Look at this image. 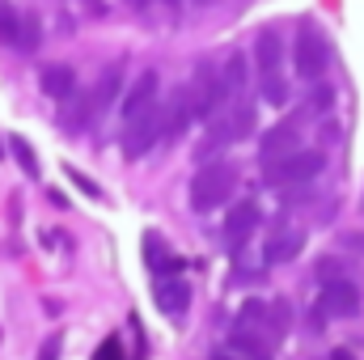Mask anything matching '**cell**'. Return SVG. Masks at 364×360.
Masks as SVG:
<instances>
[{"label":"cell","mask_w":364,"mask_h":360,"mask_svg":"<svg viewBox=\"0 0 364 360\" xmlns=\"http://www.w3.org/2000/svg\"><path fill=\"white\" fill-rule=\"evenodd\" d=\"M68 179L77 182V186H81V191H85V195H102V191H97V182H90V179H85V174H77V170H73V166H68Z\"/></svg>","instance_id":"obj_26"},{"label":"cell","mask_w":364,"mask_h":360,"mask_svg":"<svg viewBox=\"0 0 364 360\" xmlns=\"http://www.w3.org/2000/svg\"><path fill=\"white\" fill-rule=\"evenodd\" d=\"M38 85H43V93H47V97H55V102H68V97L77 93V73H73L68 64H51V68H43Z\"/></svg>","instance_id":"obj_18"},{"label":"cell","mask_w":364,"mask_h":360,"mask_svg":"<svg viewBox=\"0 0 364 360\" xmlns=\"http://www.w3.org/2000/svg\"><path fill=\"white\" fill-rule=\"evenodd\" d=\"M93 360H123V352H119V339L110 335V339H106V344H102V348L93 352Z\"/></svg>","instance_id":"obj_24"},{"label":"cell","mask_w":364,"mask_h":360,"mask_svg":"<svg viewBox=\"0 0 364 360\" xmlns=\"http://www.w3.org/2000/svg\"><path fill=\"white\" fill-rule=\"evenodd\" d=\"M301 149V119H284V123H275L263 132V140H259V162L267 166V162H279V157H288V153H296Z\"/></svg>","instance_id":"obj_8"},{"label":"cell","mask_w":364,"mask_h":360,"mask_svg":"<svg viewBox=\"0 0 364 360\" xmlns=\"http://www.w3.org/2000/svg\"><path fill=\"white\" fill-rule=\"evenodd\" d=\"M9 153L17 157V166H21V170H26L30 179H38V157H34V149H30V144H26L21 136H13V140H9Z\"/></svg>","instance_id":"obj_20"},{"label":"cell","mask_w":364,"mask_h":360,"mask_svg":"<svg viewBox=\"0 0 364 360\" xmlns=\"http://www.w3.org/2000/svg\"><path fill=\"white\" fill-rule=\"evenodd\" d=\"M237 322L250 327V331H259L263 339H275L288 327V305H279V301H246L242 314H237Z\"/></svg>","instance_id":"obj_6"},{"label":"cell","mask_w":364,"mask_h":360,"mask_svg":"<svg viewBox=\"0 0 364 360\" xmlns=\"http://www.w3.org/2000/svg\"><path fill=\"white\" fill-rule=\"evenodd\" d=\"M220 90H225L229 102L246 93V60H242V55H229V60L220 64Z\"/></svg>","instance_id":"obj_19"},{"label":"cell","mask_w":364,"mask_h":360,"mask_svg":"<svg viewBox=\"0 0 364 360\" xmlns=\"http://www.w3.org/2000/svg\"><path fill=\"white\" fill-rule=\"evenodd\" d=\"M186 305H191V284L178 280V275H161L157 280V309L166 318H182Z\"/></svg>","instance_id":"obj_13"},{"label":"cell","mask_w":364,"mask_h":360,"mask_svg":"<svg viewBox=\"0 0 364 360\" xmlns=\"http://www.w3.org/2000/svg\"><path fill=\"white\" fill-rule=\"evenodd\" d=\"M237 166L233 162H208V166H199V174L191 179V208L195 212H212V208H220V203H229L233 199V191H237Z\"/></svg>","instance_id":"obj_1"},{"label":"cell","mask_w":364,"mask_h":360,"mask_svg":"<svg viewBox=\"0 0 364 360\" xmlns=\"http://www.w3.org/2000/svg\"><path fill=\"white\" fill-rule=\"evenodd\" d=\"M255 64H259V77L284 73V38H279V30H263L255 38Z\"/></svg>","instance_id":"obj_16"},{"label":"cell","mask_w":364,"mask_h":360,"mask_svg":"<svg viewBox=\"0 0 364 360\" xmlns=\"http://www.w3.org/2000/svg\"><path fill=\"white\" fill-rule=\"evenodd\" d=\"M259 90H263V97H267L272 106H284V102H288V81H284V73H275V77H259Z\"/></svg>","instance_id":"obj_21"},{"label":"cell","mask_w":364,"mask_h":360,"mask_svg":"<svg viewBox=\"0 0 364 360\" xmlns=\"http://www.w3.org/2000/svg\"><path fill=\"white\" fill-rule=\"evenodd\" d=\"M255 123H259L255 106H250V102H242V97H233V102H225V106H220V115H212V132H208V144H203V149L237 144V140H246V136L255 132Z\"/></svg>","instance_id":"obj_2"},{"label":"cell","mask_w":364,"mask_h":360,"mask_svg":"<svg viewBox=\"0 0 364 360\" xmlns=\"http://www.w3.org/2000/svg\"><path fill=\"white\" fill-rule=\"evenodd\" d=\"M161 123H166V106L157 102V106H149V110H140V115H132L127 119V127H123V157H144L157 140H161Z\"/></svg>","instance_id":"obj_4"},{"label":"cell","mask_w":364,"mask_h":360,"mask_svg":"<svg viewBox=\"0 0 364 360\" xmlns=\"http://www.w3.org/2000/svg\"><path fill=\"white\" fill-rule=\"evenodd\" d=\"M335 106V90L331 85H318V90L309 93V115H326Z\"/></svg>","instance_id":"obj_22"},{"label":"cell","mask_w":364,"mask_h":360,"mask_svg":"<svg viewBox=\"0 0 364 360\" xmlns=\"http://www.w3.org/2000/svg\"><path fill=\"white\" fill-rule=\"evenodd\" d=\"M331 360H352V352H348V348H335V352H331Z\"/></svg>","instance_id":"obj_27"},{"label":"cell","mask_w":364,"mask_h":360,"mask_svg":"<svg viewBox=\"0 0 364 360\" xmlns=\"http://www.w3.org/2000/svg\"><path fill=\"white\" fill-rule=\"evenodd\" d=\"M195 119V102H191V90L182 85L166 97V123H161V140L166 144H178V136L186 132V123Z\"/></svg>","instance_id":"obj_10"},{"label":"cell","mask_w":364,"mask_h":360,"mask_svg":"<svg viewBox=\"0 0 364 360\" xmlns=\"http://www.w3.org/2000/svg\"><path fill=\"white\" fill-rule=\"evenodd\" d=\"M0 43L4 47H38L34 21H26L13 4H0Z\"/></svg>","instance_id":"obj_12"},{"label":"cell","mask_w":364,"mask_h":360,"mask_svg":"<svg viewBox=\"0 0 364 360\" xmlns=\"http://www.w3.org/2000/svg\"><path fill=\"white\" fill-rule=\"evenodd\" d=\"M318 280H322V284L343 280V263H339V259H322V263H318Z\"/></svg>","instance_id":"obj_23"},{"label":"cell","mask_w":364,"mask_h":360,"mask_svg":"<svg viewBox=\"0 0 364 360\" xmlns=\"http://www.w3.org/2000/svg\"><path fill=\"white\" fill-rule=\"evenodd\" d=\"M199 4H208V0H199Z\"/></svg>","instance_id":"obj_29"},{"label":"cell","mask_w":364,"mask_h":360,"mask_svg":"<svg viewBox=\"0 0 364 360\" xmlns=\"http://www.w3.org/2000/svg\"><path fill=\"white\" fill-rule=\"evenodd\" d=\"M318 314H322V318H356V314H360V288L348 284V280H331V284H322Z\"/></svg>","instance_id":"obj_7"},{"label":"cell","mask_w":364,"mask_h":360,"mask_svg":"<svg viewBox=\"0 0 364 360\" xmlns=\"http://www.w3.org/2000/svg\"><path fill=\"white\" fill-rule=\"evenodd\" d=\"M212 360H242V356H237V352H216Z\"/></svg>","instance_id":"obj_28"},{"label":"cell","mask_w":364,"mask_h":360,"mask_svg":"<svg viewBox=\"0 0 364 360\" xmlns=\"http://www.w3.org/2000/svg\"><path fill=\"white\" fill-rule=\"evenodd\" d=\"M322 166H326V157H322L318 149H296V153H288V157H279V162H267V166H263V182H267V186L309 182V179L322 174Z\"/></svg>","instance_id":"obj_3"},{"label":"cell","mask_w":364,"mask_h":360,"mask_svg":"<svg viewBox=\"0 0 364 360\" xmlns=\"http://www.w3.org/2000/svg\"><path fill=\"white\" fill-rule=\"evenodd\" d=\"M292 64H296V77L301 81H322L326 77V64H331V47L322 38V30L305 26L296 34V47H292Z\"/></svg>","instance_id":"obj_5"},{"label":"cell","mask_w":364,"mask_h":360,"mask_svg":"<svg viewBox=\"0 0 364 360\" xmlns=\"http://www.w3.org/2000/svg\"><path fill=\"white\" fill-rule=\"evenodd\" d=\"M229 352H237L242 360H275L272 339H263L259 331H250V327H242V322L229 331Z\"/></svg>","instance_id":"obj_14"},{"label":"cell","mask_w":364,"mask_h":360,"mask_svg":"<svg viewBox=\"0 0 364 360\" xmlns=\"http://www.w3.org/2000/svg\"><path fill=\"white\" fill-rule=\"evenodd\" d=\"M157 102H161V77L149 68V73H140L132 81V90H123V119H132V115H140V110H149Z\"/></svg>","instance_id":"obj_11"},{"label":"cell","mask_w":364,"mask_h":360,"mask_svg":"<svg viewBox=\"0 0 364 360\" xmlns=\"http://www.w3.org/2000/svg\"><path fill=\"white\" fill-rule=\"evenodd\" d=\"M60 348H64V339H60V335H51V339L38 348V360H60Z\"/></svg>","instance_id":"obj_25"},{"label":"cell","mask_w":364,"mask_h":360,"mask_svg":"<svg viewBox=\"0 0 364 360\" xmlns=\"http://www.w3.org/2000/svg\"><path fill=\"white\" fill-rule=\"evenodd\" d=\"M301 250H305V233H296V229H288V233H275V238H267V246H263V263H267V268L292 263Z\"/></svg>","instance_id":"obj_17"},{"label":"cell","mask_w":364,"mask_h":360,"mask_svg":"<svg viewBox=\"0 0 364 360\" xmlns=\"http://www.w3.org/2000/svg\"><path fill=\"white\" fill-rule=\"evenodd\" d=\"M119 97H123V64H110V68H106V73L97 77V85L90 90L93 115L102 119V115H106V110H110V106H114Z\"/></svg>","instance_id":"obj_15"},{"label":"cell","mask_w":364,"mask_h":360,"mask_svg":"<svg viewBox=\"0 0 364 360\" xmlns=\"http://www.w3.org/2000/svg\"><path fill=\"white\" fill-rule=\"evenodd\" d=\"M259 225H263V208H259L255 199L233 203V212H229V221H225V242H229V250H242Z\"/></svg>","instance_id":"obj_9"}]
</instances>
